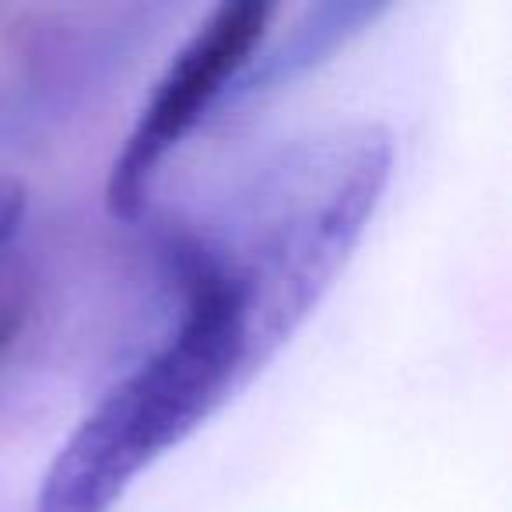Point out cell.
<instances>
[{
    "label": "cell",
    "mask_w": 512,
    "mask_h": 512,
    "mask_svg": "<svg viewBox=\"0 0 512 512\" xmlns=\"http://www.w3.org/2000/svg\"><path fill=\"white\" fill-rule=\"evenodd\" d=\"M25 207H29L25 186L15 176H0V246L15 239V232L22 228Z\"/></svg>",
    "instance_id": "5b68a950"
},
{
    "label": "cell",
    "mask_w": 512,
    "mask_h": 512,
    "mask_svg": "<svg viewBox=\"0 0 512 512\" xmlns=\"http://www.w3.org/2000/svg\"><path fill=\"white\" fill-rule=\"evenodd\" d=\"M172 446L141 379L130 372L57 449L36 512H113L127 484Z\"/></svg>",
    "instance_id": "3957f363"
},
{
    "label": "cell",
    "mask_w": 512,
    "mask_h": 512,
    "mask_svg": "<svg viewBox=\"0 0 512 512\" xmlns=\"http://www.w3.org/2000/svg\"><path fill=\"white\" fill-rule=\"evenodd\" d=\"M379 11H383V4H327V8H313L309 11V22L313 25H302L292 43H285V50L274 53V60L264 67V74H253L249 81L292 78L309 60H320L323 53H330L341 39H348L358 25L376 18Z\"/></svg>",
    "instance_id": "277c9868"
},
{
    "label": "cell",
    "mask_w": 512,
    "mask_h": 512,
    "mask_svg": "<svg viewBox=\"0 0 512 512\" xmlns=\"http://www.w3.org/2000/svg\"><path fill=\"white\" fill-rule=\"evenodd\" d=\"M271 15V4L256 0L218 4L169 60L151 99L137 113L134 130L109 165L106 207L113 218L141 214L162 162L218 102V95L246 71Z\"/></svg>",
    "instance_id": "7a4b0ae2"
},
{
    "label": "cell",
    "mask_w": 512,
    "mask_h": 512,
    "mask_svg": "<svg viewBox=\"0 0 512 512\" xmlns=\"http://www.w3.org/2000/svg\"><path fill=\"white\" fill-rule=\"evenodd\" d=\"M390 165L393 144L379 127L320 137L264 172L232 242L190 235L239 288L253 369H264L334 285L383 197Z\"/></svg>",
    "instance_id": "6da1fadb"
},
{
    "label": "cell",
    "mask_w": 512,
    "mask_h": 512,
    "mask_svg": "<svg viewBox=\"0 0 512 512\" xmlns=\"http://www.w3.org/2000/svg\"><path fill=\"white\" fill-rule=\"evenodd\" d=\"M15 330H18V313H11V309H0V351L11 344Z\"/></svg>",
    "instance_id": "8992f818"
}]
</instances>
